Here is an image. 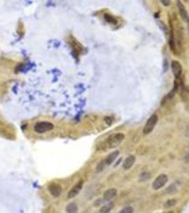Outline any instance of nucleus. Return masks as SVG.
Listing matches in <instances>:
<instances>
[{
  "mask_svg": "<svg viewBox=\"0 0 189 213\" xmlns=\"http://www.w3.org/2000/svg\"><path fill=\"white\" fill-rule=\"evenodd\" d=\"M125 138V134L123 133H116L110 135L106 140V144L110 149H113L118 146Z\"/></svg>",
  "mask_w": 189,
  "mask_h": 213,
  "instance_id": "1",
  "label": "nucleus"
},
{
  "mask_svg": "<svg viewBox=\"0 0 189 213\" xmlns=\"http://www.w3.org/2000/svg\"><path fill=\"white\" fill-rule=\"evenodd\" d=\"M159 118H158L157 114H154L151 116L149 119L146 121V124L143 129V133L144 134H150L154 129L155 128L156 124H157Z\"/></svg>",
  "mask_w": 189,
  "mask_h": 213,
  "instance_id": "2",
  "label": "nucleus"
},
{
  "mask_svg": "<svg viewBox=\"0 0 189 213\" xmlns=\"http://www.w3.org/2000/svg\"><path fill=\"white\" fill-rule=\"evenodd\" d=\"M54 128L52 123L49 122H40L36 123L34 126V130L39 134H43L45 132H49Z\"/></svg>",
  "mask_w": 189,
  "mask_h": 213,
  "instance_id": "3",
  "label": "nucleus"
},
{
  "mask_svg": "<svg viewBox=\"0 0 189 213\" xmlns=\"http://www.w3.org/2000/svg\"><path fill=\"white\" fill-rule=\"evenodd\" d=\"M168 182V176L165 174H161L158 176L154 180L152 183L153 188L155 191L161 189L162 187H164Z\"/></svg>",
  "mask_w": 189,
  "mask_h": 213,
  "instance_id": "4",
  "label": "nucleus"
},
{
  "mask_svg": "<svg viewBox=\"0 0 189 213\" xmlns=\"http://www.w3.org/2000/svg\"><path fill=\"white\" fill-rule=\"evenodd\" d=\"M171 67H172L173 74L175 76V78L176 79H179L183 72L181 64L178 60H173L171 63Z\"/></svg>",
  "mask_w": 189,
  "mask_h": 213,
  "instance_id": "5",
  "label": "nucleus"
},
{
  "mask_svg": "<svg viewBox=\"0 0 189 213\" xmlns=\"http://www.w3.org/2000/svg\"><path fill=\"white\" fill-rule=\"evenodd\" d=\"M83 186V181L80 180L70 190V191L68 193V198H73L76 197L78 193L80 192L82 190Z\"/></svg>",
  "mask_w": 189,
  "mask_h": 213,
  "instance_id": "6",
  "label": "nucleus"
},
{
  "mask_svg": "<svg viewBox=\"0 0 189 213\" xmlns=\"http://www.w3.org/2000/svg\"><path fill=\"white\" fill-rule=\"evenodd\" d=\"M48 189L50 194L55 198L59 197L61 195L62 191H63L62 187L57 183H50L48 187Z\"/></svg>",
  "mask_w": 189,
  "mask_h": 213,
  "instance_id": "7",
  "label": "nucleus"
},
{
  "mask_svg": "<svg viewBox=\"0 0 189 213\" xmlns=\"http://www.w3.org/2000/svg\"><path fill=\"white\" fill-rule=\"evenodd\" d=\"M177 6H178L179 14H180L181 17L182 18L183 20L186 21L188 17V14L186 9L185 6L183 5V4L181 2V1H177Z\"/></svg>",
  "mask_w": 189,
  "mask_h": 213,
  "instance_id": "8",
  "label": "nucleus"
},
{
  "mask_svg": "<svg viewBox=\"0 0 189 213\" xmlns=\"http://www.w3.org/2000/svg\"><path fill=\"white\" fill-rule=\"evenodd\" d=\"M117 191L115 188H110L107 190L103 194V199L105 201H110L117 195Z\"/></svg>",
  "mask_w": 189,
  "mask_h": 213,
  "instance_id": "9",
  "label": "nucleus"
},
{
  "mask_svg": "<svg viewBox=\"0 0 189 213\" xmlns=\"http://www.w3.org/2000/svg\"><path fill=\"white\" fill-rule=\"evenodd\" d=\"M134 162H135L134 156L132 155L129 156L127 158H125V161L123 162V168L125 170H129L130 168H131V167L134 165Z\"/></svg>",
  "mask_w": 189,
  "mask_h": 213,
  "instance_id": "10",
  "label": "nucleus"
},
{
  "mask_svg": "<svg viewBox=\"0 0 189 213\" xmlns=\"http://www.w3.org/2000/svg\"><path fill=\"white\" fill-rule=\"evenodd\" d=\"M119 155V151H115L112 152L111 153H110L107 157L105 160H104V162H105V165H111L115 160L116 159L117 157Z\"/></svg>",
  "mask_w": 189,
  "mask_h": 213,
  "instance_id": "11",
  "label": "nucleus"
},
{
  "mask_svg": "<svg viewBox=\"0 0 189 213\" xmlns=\"http://www.w3.org/2000/svg\"><path fill=\"white\" fill-rule=\"evenodd\" d=\"M78 205L75 202L69 203L66 207V213H78Z\"/></svg>",
  "mask_w": 189,
  "mask_h": 213,
  "instance_id": "12",
  "label": "nucleus"
},
{
  "mask_svg": "<svg viewBox=\"0 0 189 213\" xmlns=\"http://www.w3.org/2000/svg\"><path fill=\"white\" fill-rule=\"evenodd\" d=\"M113 207L114 203L112 202H110L106 204L105 205L102 206L100 209V210H99V213H109L113 209Z\"/></svg>",
  "mask_w": 189,
  "mask_h": 213,
  "instance_id": "13",
  "label": "nucleus"
},
{
  "mask_svg": "<svg viewBox=\"0 0 189 213\" xmlns=\"http://www.w3.org/2000/svg\"><path fill=\"white\" fill-rule=\"evenodd\" d=\"M105 19H106V21H107V22L112 23V24H117L116 19H115L113 16L109 15V14H106V15L105 16Z\"/></svg>",
  "mask_w": 189,
  "mask_h": 213,
  "instance_id": "14",
  "label": "nucleus"
},
{
  "mask_svg": "<svg viewBox=\"0 0 189 213\" xmlns=\"http://www.w3.org/2000/svg\"><path fill=\"white\" fill-rule=\"evenodd\" d=\"M134 208L132 206H127L123 208L121 211H120L119 213H133Z\"/></svg>",
  "mask_w": 189,
  "mask_h": 213,
  "instance_id": "15",
  "label": "nucleus"
},
{
  "mask_svg": "<svg viewBox=\"0 0 189 213\" xmlns=\"http://www.w3.org/2000/svg\"><path fill=\"white\" fill-rule=\"evenodd\" d=\"M105 162H104V160H102V161H100V163H98L97 165V168H96V171L97 172H100L102 171V170L104 169V168H105Z\"/></svg>",
  "mask_w": 189,
  "mask_h": 213,
  "instance_id": "16",
  "label": "nucleus"
},
{
  "mask_svg": "<svg viewBox=\"0 0 189 213\" xmlns=\"http://www.w3.org/2000/svg\"><path fill=\"white\" fill-rule=\"evenodd\" d=\"M149 178H150V174L149 173H142L139 178L141 181H145L149 179Z\"/></svg>",
  "mask_w": 189,
  "mask_h": 213,
  "instance_id": "17",
  "label": "nucleus"
},
{
  "mask_svg": "<svg viewBox=\"0 0 189 213\" xmlns=\"http://www.w3.org/2000/svg\"><path fill=\"white\" fill-rule=\"evenodd\" d=\"M176 203V200H174V199L169 200H168L167 202H166L165 207H172V206L175 205Z\"/></svg>",
  "mask_w": 189,
  "mask_h": 213,
  "instance_id": "18",
  "label": "nucleus"
},
{
  "mask_svg": "<svg viewBox=\"0 0 189 213\" xmlns=\"http://www.w3.org/2000/svg\"><path fill=\"white\" fill-rule=\"evenodd\" d=\"M161 4H163V5L167 6H169V4H170L171 1H168V0H167H167H161Z\"/></svg>",
  "mask_w": 189,
  "mask_h": 213,
  "instance_id": "19",
  "label": "nucleus"
},
{
  "mask_svg": "<svg viewBox=\"0 0 189 213\" xmlns=\"http://www.w3.org/2000/svg\"><path fill=\"white\" fill-rule=\"evenodd\" d=\"M185 159H186V160L187 162H189V153H187Z\"/></svg>",
  "mask_w": 189,
  "mask_h": 213,
  "instance_id": "20",
  "label": "nucleus"
},
{
  "mask_svg": "<svg viewBox=\"0 0 189 213\" xmlns=\"http://www.w3.org/2000/svg\"><path fill=\"white\" fill-rule=\"evenodd\" d=\"M187 23H188V31H189V15H188V19H187Z\"/></svg>",
  "mask_w": 189,
  "mask_h": 213,
  "instance_id": "21",
  "label": "nucleus"
},
{
  "mask_svg": "<svg viewBox=\"0 0 189 213\" xmlns=\"http://www.w3.org/2000/svg\"><path fill=\"white\" fill-rule=\"evenodd\" d=\"M167 213H174V212H167Z\"/></svg>",
  "mask_w": 189,
  "mask_h": 213,
  "instance_id": "22",
  "label": "nucleus"
}]
</instances>
